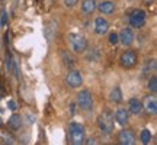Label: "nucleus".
<instances>
[{"label": "nucleus", "mask_w": 157, "mask_h": 145, "mask_svg": "<svg viewBox=\"0 0 157 145\" xmlns=\"http://www.w3.org/2000/svg\"><path fill=\"white\" fill-rule=\"evenodd\" d=\"M113 125H115V119H113V113L111 110H105L101 113V116L98 117V126L102 135L109 136L113 132Z\"/></svg>", "instance_id": "f257e3e1"}, {"label": "nucleus", "mask_w": 157, "mask_h": 145, "mask_svg": "<svg viewBox=\"0 0 157 145\" xmlns=\"http://www.w3.org/2000/svg\"><path fill=\"white\" fill-rule=\"evenodd\" d=\"M68 138H70V142L73 145L83 144L84 138H86V131H84L83 125H80L77 122H70V125H68Z\"/></svg>", "instance_id": "f03ea898"}, {"label": "nucleus", "mask_w": 157, "mask_h": 145, "mask_svg": "<svg viewBox=\"0 0 157 145\" xmlns=\"http://www.w3.org/2000/svg\"><path fill=\"white\" fill-rule=\"evenodd\" d=\"M68 45H70V48H71L73 52L83 54L87 50V39L84 38L83 35L73 32V34L68 35Z\"/></svg>", "instance_id": "7ed1b4c3"}, {"label": "nucleus", "mask_w": 157, "mask_h": 145, "mask_svg": "<svg viewBox=\"0 0 157 145\" xmlns=\"http://www.w3.org/2000/svg\"><path fill=\"white\" fill-rule=\"evenodd\" d=\"M76 103L82 110H92L93 109V96L89 90H80L76 97Z\"/></svg>", "instance_id": "20e7f679"}, {"label": "nucleus", "mask_w": 157, "mask_h": 145, "mask_svg": "<svg viewBox=\"0 0 157 145\" xmlns=\"http://www.w3.org/2000/svg\"><path fill=\"white\" fill-rule=\"evenodd\" d=\"M146 19H147V13L143 9H135L128 15V22L131 28L140 29L146 25Z\"/></svg>", "instance_id": "39448f33"}, {"label": "nucleus", "mask_w": 157, "mask_h": 145, "mask_svg": "<svg viewBox=\"0 0 157 145\" xmlns=\"http://www.w3.org/2000/svg\"><path fill=\"white\" fill-rule=\"evenodd\" d=\"M137 61H138V57H137V52L132 50H127L124 51L121 57H119V64L122 65L124 68H132L137 65Z\"/></svg>", "instance_id": "423d86ee"}, {"label": "nucleus", "mask_w": 157, "mask_h": 145, "mask_svg": "<svg viewBox=\"0 0 157 145\" xmlns=\"http://www.w3.org/2000/svg\"><path fill=\"white\" fill-rule=\"evenodd\" d=\"M82 83H83V77H82L80 71L71 70V71L67 72V76H66V84H67L70 89H77V87L82 86Z\"/></svg>", "instance_id": "0eeeda50"}, {"label": "nucleus", "mask_w": 157, "mask_h": 145, "mask_svg": "<svg viewBox=\"0 0 157 145\" xmlns=\"http://www.w3.org/2000/svg\"><path fill=\"white\" fill-rule=\"evenodd\" d=\"M118 144L121 145H134L135 144V134L131 129H122L118 134Z\"/></svg>", "instance_id": "6e6552de"}, {"label": "nucleus", "mask_w": 157, "mask_h": 145, "mask_svg": "<svg viewBox=\"0 0 157 145\" xmlns=\"http://www.w3.org/2000/svg\"><path fill=\"white\" fill-rule=\"evenodd\" d=\"M118 39H119V42H121L124 46H131L135 39V35L131 28H124L122 31L118 34Z\"/></svg>", "instance_id": "1a4fd4ad"}, {"label": "nucleus", "mask_w": 157, "mask_h": 145, "mask_svg": "<svg viewBox=\"0 0 157 145\" xmlns=\"http://www.w3.org/2000/svg\"><path fill=\"white\" fill-rule=\"evenodd\" d=\"M113 119H115V122L118 125H121V126H125L129 121V112L125 109V107H118L117 112H115V115H113Z\"/></svg>", "instance_id": "9d476101"}, {"label": "nucleus", "mask_w": 157, "mask_h": 145, "mask_svg": "<svg viewBox=\"0 0 157 145\" xmlns=\"http://www.w3.org/2000/svg\"><path fill=\"white\" fill-rule=\"evenodd\" d=\"M93 26H95L93 29H95V32L98 35H105V34H108V31H109V22L102 16L96 17Z\"/></svg>", "instance_id": "9b49d317"}, {"label": "nucleus", "mask_w": 157, "mask_h": 145, "mask_svg": "<svg viewBox=\"0 0 157 145\" xmlns=\"http://www.w3.org/2000/svg\"><path fill=\"white\" fill-rule=\"evenodd\" d=\"M96 9L101 12L102 15H112L115 12V3L111 0H102L101 3L96 6Z\"/></svg>", "instance_id": "f8f14e48"}, {"label": "nucleus", "mask_w": 157, "mask_h": 145, "mask_svg": "<svg viewBox=\"0 0 157 145\" xmlns=\"http://www.w3.org/2000/svg\"><path fill=\"white\" fill-rule=\"evenodd\" d=\"M96 6H98V2H96V0H83L80 9H82V13H83V15L89 16V15H92V13L96 10Z\"/></svg>", "instance_id": "ddd939ff"}, {"label": "nucleus", "mask_w": 157, "mask_h": 145, "mask_svg": "<svg viewBox=\"0 0 157 145\" xmlns=\"http://www.w3.org/2000/svg\"><path fill=\"white\" fill-rule=\"evenodd\" d=\"M128 112L132 115H140L143 112V103L137 97H131L128 100Z\"/></svg>", "instance_id": "4468645a"}, {"label": "nucleus", "mask_w": 157, "mask_h": 145, "mask_svg": "<svg viewBox=\"0 0 157 145\" xmlns=\"http://www.w3.org/2000/svg\"><path fill=\"white\" fill-rule=\"evenodd\" d=\"M144 109L147 110L148 115H156L157 113V100L154 96H148L146 99V105H144Z\"/></svg>", "instance_id": "2eb2a0df"}, {"label": "nucleus", "mask_w": 157, "mask_h": 145, "mask_svg": "<svg viewBox=\"0 0 157 145\" xmlns=\"http://www.w3.org/2000/svg\"><path fill=\"white\" fill-rule=\"evenodd\" d=\"M22 116L21 115H17V113H15V115H12L10 119H9V126H10L13 131H17V129L22 126Z\"/></svg>", "instance_id": "dca6fc26"}, {"label": "nucleus", "mask_w": 157, "mask_h": 145, "mask_svg": "<svg viewBox=\"0 0 157 145\" xmlns=\"http://www.w3.org/2000/svg\"><path fill=\"white\" fill-rule=\"evenodd\" d=\"M56 31H57V22L56 20H51V22L45 26V36L48 38V41H51V39L54 38Z\"/></svg>", "instance_id": "f3484780"}, {"label": "nucleus", "mask_w": 157, "mask_h": 145, "mask_svg": "<svg viewBox=\"0 0 157 145\" xmlns=\"http://www.w3.org/2000/svg\"><path fill=\"white\" fill-rule=\"evenodd\" d=\"M111 97H109V99H111V102H112V103H121V102H122V91H121V89H119V87H115V89H112V91H111Z\"/></svg>", "instance_id": "a211bd4d"}, {"label": "nucleus", "mask_w": 157, "mask_h": 145, "mask_svg": "<svg viewBox=\"0 0 157 145\" xmlns=\"http://www.w3.org/2000/svg\"><path fill=\"white\" fill-rule=\"evenodd\" d=\"M150 72H156V60H148L143 68V76H148Z\"/></svg>", "instance_id": "6ab92c4d"}, {"label": "nucleus", "mask_w": 157, "mask_h": 145, "mask_svg": "<svg viewBox=\"0 0 157 145\" xmlns=\"http://www.w3.org/2000/svg\"><path fill=\"white\" fill-rule=\"evenodd\" d=\"M140 139L144 145L150 144V141H151V132H150L148 129H143L141 134H140Z\"/></svg>", "instance_id": "aec40b11"}, {"label": "nucleus", "mask_w": 157, "mask_h": 145, "mask_svg": "<svg viewBox=\"0 0 157 145\" xmlns=\"http://www.w3.org/2000/svg\"><path fill=\"white\" fill-rule=\"evenodd\" d=\"M147 89L150 90L153 95H154V93L157 91V77L154 76V74H153L151 77L148 78V84H147Z\"/></svg>", "instance_id": "412c9836"}, {"label": "nucleus", "mask_w": 157, "mask_h": 145, "mask_svg": "<svg viewBox=\"0 0 157 145\" xmlns=\"http://www.w3.org/2000/svg\"><path fill=\"white\" fill-rule=\"evenodd\" d=\"M63 60H64V64H66V65H68V67H71V65L74 64L73 58L68 55L67 52H63Z\"/></svg>", "instance_id": "4be33fe9"}, {"label": "nucleus", "mask_w": 157, "mask_h": 145, "mask_svg": "<svg viewBox=\"0 0 157 145\" xmlns=\"http://www.w3.org/2000/svg\"><path fill=\"white\" fill-rule=\"evenodd\" d=\"M6 25H7V12L3 10L2 12V15H0V26L5 28Z\"/></svg>", "instance_id": "5701e85b"}, {"label": "nucleus", "mask_w": 157, "mask_h": 145, "mask_svg": "<svg viewBox=\"0 0 157 145\" xmlns=\"http://www.w3.org/2000/svg\"><path fill=\"white\" fill-rule=\"evenodd\" d=\"M119 42V39H118V34L117 32H112V34L109 35V44L111 45H117Z\"/></svg>", "instance_id": "b1692460"}, {"label": "nucleus", "mask_w": 157, "mask_h": 145, "mask_svg": "<svg viewBox=\"0 0 157 145\" xmlns=\"http://www.w3.org/2000/svg\"><path fill=\"white\" fill-rule=\"evenodd\" d=\"M64 2V5L67 6V7H74V6L77 5L78 0H63Z\"/></svg>", "instance_id": "393cba45"}, {"label": "nucleus", "mask_w": 157, "mask_h": 145, "mask_svg": "<svg viewBox=\"0 0 157 145\" xmlns=\"http://www.w3.org/2000/svg\"><path fill=\"white\" fill-rule=\"evenodd\" d=\"M7 106H9V109H10V110H16V103H15L13 100L9 102V103H7Z\"/></svg>", "instance_id": "a878e982"}, {"label": "nucleus", "mask_w": 157, "mask_h": 145, "mask_svg": "<svg viewBox=\"0 0 157 145\" xmlns=\"http://www.w3.org/2000/svg\"><path fill=\"white\" fill-rule=\"evenodd\" d=\"M83 144H98V142L95 138H90V139H87V142H83Z\"/></svg>", "instance_id": "bb28decb"}, {"label": "nucleus", "mask_w": 157, "mask_h": 145, "mask_svg": "<svg viewBox=\"0 0 157 145\" xmlns=\"http://www.w3.org/2000/svg\"><path fill=\"white\" fill-rule=\"evenodd\" d=\"M154 2H156V0H143V3H144V5H153Z\"/></svg>", "instance_id": "cd10ccee"}]
</instances>
